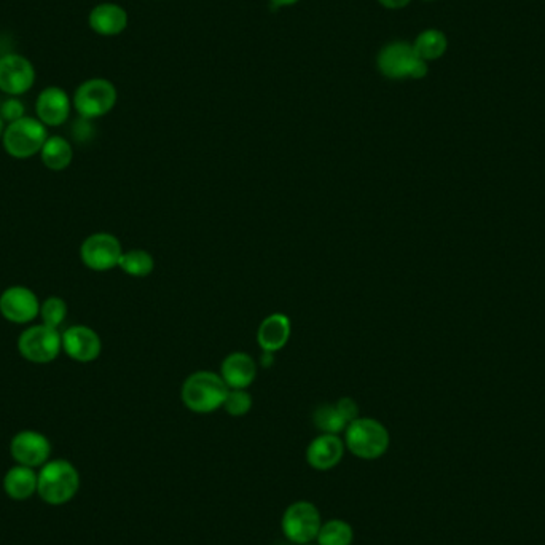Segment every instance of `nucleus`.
<instances>
[{
    "label": "nucleus",
    "instance_id": "obj_21",
    "mask_svg": "<svg viewBox=\"0 0 545 545\" xmlns=\"http://www.w3.org/2000/svg\"><path fill=\"white\" fill-rule=\"evenodd\" d=\"M40 157L50 171H64L73 163V145L63 136H50L40 151Z\"/></svg>",
    "mask_w": 545,
    "mask_h": 545
},
{
    "label": "nucleus",
    "instance_id": "obj_1",
    "mask_svg": "<svg viewBox=\"0 0 545 545\" xmlns=\"http://www.w3.org/2000/svg\"><path fill=\"white\" fill-rule=\"evenodd\" d=\"M229 386L220 374L209 370H198L185 378L180 399L193 414H214L224 405Z\"/></svg>",
    "mask_w": 545,
    "mask_h": 545
},
{
    "label": "nucleus",
    "instance_id": "obj_9",
    "mask_svg": "<svg viewBox=\"0 0 545 545\" xmlns=\"http://www.w3.org/2000/svg\"><path fill=\"white\" fill-rule=\"evenodd\" d=\"M122 256L123 248L119 238L105 231L92 233L80 248L82 262L92 271H109L119 267Z\"/></svg>",
    "mask_w": 545,
    "mask_h": 545
},
{
    "label": "nucleus",
    "instance_id": "obj_23",
    "mask_svg": "<svg viewBox=\"0 0 545 545\" xmlns=\"http://www.w3.org/2000/svg\"><path fill=\"white\" fill-rule=\"evenodd\" d=\"M119 267L128 277H145L155 269V258L144 249H132L123 252Z\"/></svg>",
    "mask_w": 545,
    "mask_h": 545
},
{
    "label": "nucleus",
    "instance_id": "obj_8",
    "mask_svg": "<svg viewBox=\"0 0 545 545\" xmlns=\"http://www.w3.org/2000/svg\"><path fill=\"white\" fill-rule=\"evenodd\" d=\"M63 336L60 330L45 324L33 326L24 330L18 340V351L26 361L33 364H50L60 355Z\"/></svg>",
    "mask_w": 545,
    "mask_h": 545
},
{
    "label": "nucleus",
    "instance_id": "obj_24",
    "mask_svg": "<svg viewBox=\"0 0 545 545\" xmlns=\"http://www.w3.org/2000/svg\"><path fill=\"white\" fill-rule=\"evenodd\" d=\"M355 530L345 520H329L322 523L316 538L317 545H353Z\"/></svg>",
    "mask_w": 545,
    "mask_h": 545
},
{
    "label": "nucleus",
    "instance_id": "obj_10",
    "mask_svg": "<svg viewBox=\"0 0 545 545\" xmlns=\"http://www.w3.org/2000/svg\"><path fill=\"white\" fill-rule=\"evenodd\" d=\"M35 83L33 63L21 54H5L0 58V90L10 96H21Z\"/></svg>",
    "mask_w": 545,
    "mask_h": 545
},
{
    "label": "nucleus",
    "instance_id": "obj_2",
    "mask_svg": "<svg viewBox=\"0 0 545 545\" xmlns=\"http://www.w3.org/2000/svg\"><path fill=\"white\" fill-rule=\"evenodd\" d=\"M345 445L359 460L374 461L386 453L391 445L388 427L375 418H362L349 423L345 431Z\"/></svg>",
    "mask_w": 545,
    "mask_h": 545
},
{
    "label": "nucleus",
    "instance_id": "obj_11",
    "mask_svg": "<svg viewBox=\"0 0 545 545\" xmlns=\"http://www.w3.org/2000/svg\"><path fill=\"white\" fill-rule=\"evenodd\" d=\"M0 315L14 324H27L40 316V302L33 290L12 286L0 296Z\"/></svg>",
    "mask_w": 545,
    "mask_h": 545
},
{
    "label": "nucleus",
    "instance_id": "obj_18",
    "mask_svg": "<svg viewBox=\"0 0 545 545\" xmlns=\"http://www.w3.org/2000/svg\"><path fill=\"white\" fill-rule=\"evenodd\" d=\"M292 324L283 313H273L263 319L257 330V343L265 353H277L289 342Z\"/></svg>",
    "mask_w": 545,
    "mask_h": 545
},
{
    "label": "nucleus",
    "instance_id": "obj_15",
    "mask_svg": "<svg viewBox=\"0 0 545 545\" xmlns=\"http://www.w3.org/2000/svg\"><path fill=\"white\" fill-rule=\"evenodd\" d=\"M345 450H346L345 441L338 435L321 433L316 437L315 441L309 442L305 456H307V462L315 471L326 472L342 462Z\"/></svg>",
    "mask_w": 545,
    "mask_h": 545
},
{
    "label": "nucleus",
    "instance_id": "obj_29",
    "mask_svg": "<svg viewBox=\"0 0 545 545\" xmlns=\"http://www.w3.org/2000/svg\"><path fill=\"white\" fill-rule=\"evenodd\" d=\"M298 0H271V4H273V7H287V5H294L297 4Z\"/></svg>",
    "mask_w": 545,
    "mask_h": 545
},
{
    "label": "nucleus",
    "instance_id": "obj_20",
    "mask_svg": "<svg viewBox=\"0 0 545 545\" xmlns=\"http://www.w3.org/2000/svg\"><path fill=\"white\" fill-rule=\"evenodd\" d=\"M37 482L39 473L33 467L16 466L5 473L4 488L12 500L24 501L37 491Z\"/></svg>",
    "mask_w": 545,
    "mask_h": 545
},
{
    "label": "nucleus",
    "instance_id": "obj_13",
    "mask_svg": "<svg viewBox=\"0 0 545 545\" xmlns=\"http://www.w3.org/2000/svg\"><path fill=\"white\" fill-rule=\"evenodd\" d=\"M10 452L20 466L39 467L46 464L52 453V445L44 433L35 431L18 433L12 441Z\"/></svg>",
    "mask_w": 545,
    "mask_h": 545
},
{
    "label": "nucleus",
    "instance_id": "obj_6",
    "mask_svg": "<svg viewBox=\"0 0 545 545\" xmlns=\"http://www.w3.org/2000/svg\"><path fill=\"white\" fill-rule=\"evenodd\" d=\"M321 526V512L309 501H297L290 504L281 520L284 536L296 545L313 544Z\"/></svg>",
    "mask_w": 545,
    "mask_h": 545
},
{
    "label": "nucleus",
    "instance_id": "obj_5",
    "mask_svg": "<svg viewBox=\"0 0 545 545\" xmlns=\"http://www.w3.org/2000/svg\"><path fill=\"white\" fill-rule=\"evenodd\" d=\"M46 139H48L46 126L40 120L23 117L14 123H8L2 142L10 157L26 160L42 151Z\"/></svg>",
    "mask_w": 545,
    "mask_h": 545
},
{
    "label": "nucleus",
    "instance_id": "obj_16",
    "mask_svg": "<svg viewBox=\"0 0 545 545\" xmlns=\"http://www.w3.org/2000/svg\"><path fill=\"white\" fill-rule=\"evenodd\" d=\"M35 112L44 125L61 126L71 115V99L60 86H48L40 92Z\"/></svg>",
    "mask_w": 545,
    "mask_h": 545
},
{
    "label": "nucleus",
    "instance_id": "obj_7",
    "mask_svg": "<svg viewBox=\"0 0 545 545\" xmlns=\"http://www.w3.org/2000/svg\"><path fill=\"white\" fill-rule=\"evenodd\" d=\"M117 104V88L105 79L86 80L73 94V107L83 120L99 119Z\"/></svg>",
    "mask_w": 545,
    "mask_h": 545
},
{
    "label": "nucleus",
    "instance_id": "obj_31",
    "mask_svg": "<svg viewBox=\"0 0 545 545\" xmlns=\"http://www.w3.org/2000/svg\"><path fill=\"white\" fill-rule=\"evenodd\" d=\"M427 2H433V0H427Z\"/></svg>",
    "mask_w": 545,
    "mask_h": 545
},
{
    "label": "nucleus",
    "instance_id": "obj_3",
    "mask_svg": "<svg viewBox=\"0 0 545 545\" xmlns=\"http://www.w3.org/2000/svg\"><path fill=\"white\" fill-rule=\"evenodd\" d=\"M80 475L77 469L67 461H50L42 467L37 482V493L40 498L53 504L60 506L73 500L79 491Z\"/></svg>",
    "mask_w": 545,
    "mask_h": 545
},
{
    "label": "nucleus",
    "instance_id": "obj_30",
    "mask_svg": "<svg viewBox=\"0 0 545 545\" xmlns=\"http://www.w3.org/2000/svg\"><path fill=\"white\" fill-rule=\"evenodd\" d=\"M4 132H5V122L0 117V139L4 138Z\"/></svg>",
    "mask_w": 545,
    "mask_h": 545
},
{
    "label": "nucleus",
    "instance_id": "obj_27",
    "mask_svg": "<svg viewBox=\"0 0 545 545\" xmlns=\"http://www.w3.org/2000/svg\"><path fill=\"white\" fill-rule=\"evenodd\" d=\"M24 112H26V107L21 102L20 99L10 98L7 101H4L2 105H0V117H2L4 122H8V123H14L16 120L26 117Z\"/></svg>",
    "mask_w": 545,
    "mask_h": 545
},
{
    "label": "nucleus",
    "instance_id": "obj_22",
    "mask_svg": "<svg viewBox=\"0 0 545 545\" xmlns=\"http://www.w3.org/2000/svg\"><path fill=\"white\" fill-rule=\"evenodd\" d=\"M414 48L421 60L426 63L439 60L447 53V35L439 29H426L416 37Z\"/></svg>",
    "mask_w": 545,
    "mask_h": 545
},
{
    "label": "nucleus",
    "instance_id": "obj_19",
    "mask_svg": "<svg viewBox=\"0 0 545 545\" xmlns=\"http://www.w3.org/2000/svg\"><path fill=\"white\" fill-rule=\"evenodd\" d=\"M88 23L92 31L99 35L112 37L125 31L128 26V15L123 8L115 4H101L92 8Z\"/></svg>",
    "mask_w": 545,
    "mask_h": 545
},
{
    "label": "nucleus",
    "instance_id": "obj_25",
    "mask_svg": "<svg viewBox=\"0 0 545 545\" xmlns=\"http://www.w3.org/2000/svg\"><path fill=\"white\" fill-rule=\"evenodd\" d=\"M40 317L42 324L53 329H60L61 324L66 321L67 305L61 297H48L45 302L40 305Z\"/></svg>",
    "mask_w": 545,
    "mask_h": 545
},
{
    "label": "nucleus",
    "instance_id": "obj_17",
    "mask_svg": "<svg viewBox=\"0 0 545 545\" xmlns=\"http://www.w3.org/2000/svg\"><path fill=\"white\" fill-rule=\"evenodd\" d=\"M257 362L241 351L231 353L220 365V376L229 389H248L257 378Z\"/></svg>",
    "mask_w": 545,
    "mask_h": 545
},
{
    "label": "nucleus",
    "instance_id": "obj_4",
    "mask_svg": "<svg viewBox=\"0 0 545 545\" xmlns=\"http://www.w3.org/2000/svg\"><path fill=\"white\" fill-rule=\"evenodd\" d=\"M378 67L384 77L393 80H420L429 73L426 61L421 60L414 45L407 42H394L381 50Z\"/></svg>",
    "mask_w": 545,
    "mask_h": 545
},
{
    "label": "nucleus",
    "instance_id": "obj_28",
    "mask_svg": "<svg viewBox=\"0 0 545 545\" xmlns=\"http://www.w3.org/2000/svg\"><path fill=\"white\" fill-rule=\"evenodd\" d=\"M383 7L397 10V8L407 7L412 0H378Z\"/></svg>",
    "mask_w": 545,
    "mask_h": 545
},
{
    "label": "nucleus",
    "instance_id": "obj_26",
    "mask_svg": "<svg viewBox=\"0 0 545 545\" xmlns=\"http://www.w3.org/2000/svg\"><path fill=\"white\" fill-rule=\"evenodd\" d=\"M252 404V395L248 389H229L222 408L230 416H244L249 414Z\"/></svg>",
    "mask_w": 545,
    "mask_h": 545
},
{
    "label": "nucleus",
    "instance_id": "obj_14",
    "mask_svg": "<svg viewBox=\"0 0 545 545\" xmlns=\"http://www.w3.org/2000/svg\"><path fill=\"white\" fill-rule=\"evenodd\" d=\"M63 349L73 361L88 364L101 355L102 342L101 336L90 327L73 326L63 334Z\"/></svg>",
    "mask_w": 545,
    "mask_h": 545
},
{
    "label": "nucleus",
    "instance_id": "obj_12",
    "mask_svg": "<svg viewBox=\"0 0 545 545\" xmlns=\"http://www.w3.org/2000/svg\"><path fill=\"white\" fill-rule=\"evenodd\" d=\"M359 418V405L351 397H343L336 404H326L316 408L313 423L321 433H345L349 423Z\"/></svg>",
    "mask_w": 545,
    "mask_h": 545
},
{
    "label": "nucleus",
    "instance_id": "obj_32",
    "mask_svg": "<svg viewBox=\"0 0 545 545\" xmlns=\"http://www.w3.org/2000/svg\"><path fill=\"white\" fill-rule=\"evenodd\" d=\"M307 545H317V544H307Z\"/></svg>",
    "mask_w": 545,
    "mask_h": 545
}]
</instances>
